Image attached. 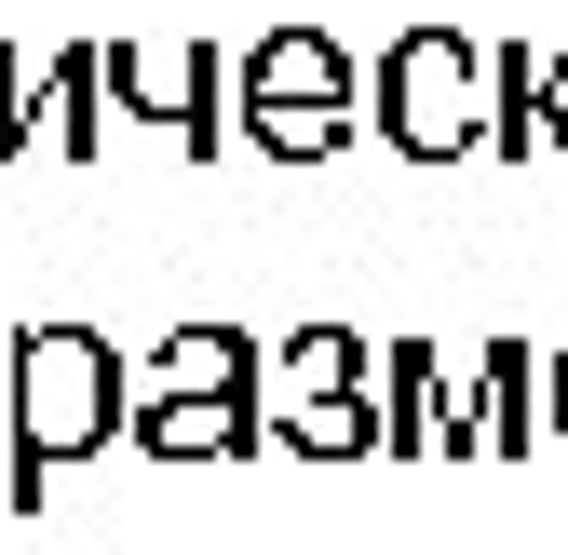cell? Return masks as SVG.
<instances>
[{"label": "cell", "instance_id": "1", "mask_svg": "<svg viewBox=\"0 0 568 555\" xmlns=\"http://www.w3.org/2000/svg\"><path fill=\"white\" fill-rule=\"evenodd\" d=\"M122 434H135V366L95 325H28L14 339V515H41L54 474L122 447Z\"/></svg>", "mask_w": 568, "mask_h": 555}, {"label": "cell", "instance_id": "2", "mask_svg": "<svg viewBox=\"0 0 568 555\" xmlns=\"http://www.w3.org/2000/svg\"><path fill=\"white\" fill-rule=\"evenodd\" d=\"M244 135L271 163H338L352 135H366L379 109H366V68H352L325 28H271V41H244Z\"/></svg>", "mask_w": 568, "mask_h": 555}, {"label": "cell", "instance_id": "3", "mask_svg": "<svg viewBox=\"0 0 568 555\" xmlns=\"http://www.w3.org/2000/svg\"><path fill=\"white\" fill-rule=\"evenodd\" d=\"M271 447H298V461H379V339L366 325H298L271 353Z\"/></svg>", "mask_w": 568, "mask_h": 555}, {"label": "cell", "instance_id": "4", "mask_svg": "<svg viewBox=\"0 0 568 555\" xmlns=\"http://www.w3.org/2000/svg\"><path fill=\"white\" fill-rule=\"evenodd\" d=\"M366 109L406 163H474L487 150V41L460 28H406L379 68H366Z\"/></svg>", "mask_w": 568, "mask_h": 555}, {"label": "cell", "instance_id": "5", "mask_svg": "<svg viewBox=\"0 0 568 555\" xmlns=\"http://www.w3.org/2000/svg\"><path fill=\"white\" fill-rule=\"evenodd\" d=\"M217 95H231V54H217V41H109V109L163 122L190 163H217L231 122H244V109H217Z\"/></svg>", "mask_w": 568, "mask_h": 555}, {"label": "cell", "instance_id": "6", "mask_svg": "<svg viewBox=\"0 0 568 555\" xmlns=\"http://www.w3.org/2000/svg\"><path fill=\"white\" fill-rule=\"evenodd\" d=\"M541 447V353L528 339H487L447 380V461H528Z\"/></svg>", "mask_w": 568, "mask_h": 555}, {"label": "cell", "instance_id": "7", "mask_svg": "<svg viewBox=\"0 0 568 555\" xmlns=\"http://www.w3.org/2000/svg\"><path fill=\"white\" fill-rule=\"evenodd\" d=\"M135 447H150V461H244V447H271V380H244V393H163V406H135Z\"/></svg>", "mask_w": 568, "mask_h": 555}, {"label": "cell", "instance_id": "8", "mask_svg": "<svg viewBox=\"0 0 568 555\" xmlns=\"http://www.w3.org/2000/svg\"><path fill=\"white\" fill-rule=\"evenodd\" d=\"M95 135H109V54L82 41V54H54L41 82L14 95V150H54V163H82Z\"/></svg>", "mask_w": 568, "mask_h": 555}, {"label": "cell", "instance_id": "9", "mask_svg": "<svg viewBox=\"0 0 568 555\" xmlns=\"http://www.w3.org/2000/svg\"><path fill=\"white\" fill-rule=\"evenodd\" d=\"M379 461H447V353L379 339Z\"/></svg>", "mask_w": 568, "mask_h": 555}, {"label": "cell", "instance_id": "10", "mask_svg": "<svg viewBox=\"0 0 568 555\" xmlns=\"http://www.w3.org/2000/svg\"><path fill=\"white\" fill-rule=\"evenodd\" d=\"M244 380H271V339H244V325H176V339L135 353V406H163V393H244Z\"/></svg>", "mask_w": 568, "mask_h": 555}, {"label": "cell", "instance_id": "11", "mask_svg": "<svg viewBox=\"0 0 568 555\" xmlns=\"http://www.w3.org/2000/svg\"><path fill=\"white\" fill-rule=\"evenodd\" d=\"M528 150H541V54L487 41V163H528Z\"/></svg>", "mask_w": 568, "mask_h": 555}, {"label": "cell", "instance_id": "12", "mask_svg": "<svg viewBox=\"0 0 568 555\" xmlns=\"http://www.w3.org/2000/svg\"><path fill=\"white\" fill-rule=\"evenodd\" d=\"M541 135H555V150H568V41L541 54Z\"/></svg>", "mask_w": 568, "mask_h": 555}, {"label": "cell", "instance_id": "13", "mask_svg": "<svg viewBox=\"0 0 568 555\" xmlns=\"http://www.w3.org/2000/svg\"><path fill=\"white\" fill-rule=\"evenodd\" d=\"M14 95H28V82H14V54H0V163H14Z\"/></svg>", "mask_w": 568, "mask_h": 555}, {"label": "cell", "instance_id": "14", "mask_svg": "<svg viewBox=\"0 0 568 555\" xmlns=\"http://www.w3.org/2000/svg\"><path fill=\"white\" fill-rule=\"evenodd\" d=\"M555 447H568V339H555Z\"/></svg>", "mask_w": 568, "mask_h": 555}]
</instances>
